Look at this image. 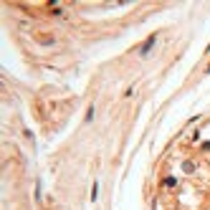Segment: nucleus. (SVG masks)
<instances>
[{"mask_svg": "<svg viewBox=\"0 0 210 210\" xmlns=\"http://www.w3.org/2000/svg\"><path fill=\"white\" fill-rule=\"evenodd\" d=\"M155 43H157V33H152V35L147 38V41H144V46L139 48V56H147L152 48H155Z\"/></svg>", "mask_w": 210, "mask_h": 210, "instance_id": "obj_1", "label": "nucleus"}, {"mask_svg": "<svg viewBox=\"0 0 210 210\" xmlns=\"http://www.w3.org/2000/svg\"><path fill=\"white\" fill-rule=\"evenodd\" d=\"M99 198V182H94L91 185V200H96Z\"/></svg>", "mask_w": 210, "mask_h": 210, "instance_id": "obj_2", "label": "nucleus"}, {"mask_svg": "<svg viewBox=\"0 0 210 210\" xmlns=\"http://www.w3.org/2000/svg\"><path fill=\"white\" fill-rule=\"evenodd\" d=\"M94 114H96V106H89V111H86V122L94 119Z\"/></svg>", "mask_w": 210, "mask_h": 210, "instance_id": "obj_3", "label": "nucleus"}, {"mask_svg": "<svg viewBox=\"0 0 210 210\" xmlns=\"http://www.w3.org/2000/svg\"><path fill=\"white\" fill-rule=\"evenodd\" d=\"M182 170H185V172H195V165H193V162H185Z\"/></svg>", "mask_w": 210, "mask_h": 210, "instance_id": "obj_4", "label": "nucleus"}, {"mask_svg": "<svg viewBox=\"0 0 210 210\" xmlns=\"http://www.w3.org/2000/svg\"><path fill=\"white\" fill-rule=\"evenodd\" d=\"M165 185H167V187H175L177 180H175V177H165Z\"/></svg>", "mask_w": 210, "mask_h": 210, "instance_id": "obj_5", "label": "nucleus"}]
</instances>
